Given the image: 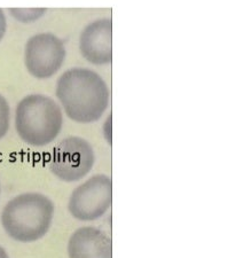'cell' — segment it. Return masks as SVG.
I'll list each match as a JSON object with an SVG mask.
<instances>
[{"instance_id":"obj_1","label":"cell","mask_w":244,"mask_h":258,"mask_svg":"<svg viewBox=\"0 0 244 258\" xmlns=\"http://www.w3.org/2000/svg\"><path fill=\"white\" fill-rule=\"evenodd\" d=\"M56 98L64 113L77 123H93L109 106V89L100 75L88 68H71L56 82Z\"/></svg>"},{"instance_id":"obj_2","label":"cell","mask_w":244,"mask_h":258,"mask_svg":"<svg viewBox=\"0 0 244 258\" xmlns=\"http://www.w3.org/2000/svg\"><path fill=\"white\" fill-rule=\"evenodd\" d=\"M54 205L40 193H23L4 208L2 224L15 241L28 243L44 238L52 225Z\"/></svg>"},{"instance_id":"obj_3","label":"cell","mask_w":244,"mask_h":258,"mask_svg":"<svg viewBox=\"0 0 244 258\" xmlns=\"http://www.w3.org/2000/svg\"><path fill=\"white\" fill-rule=\"evenodd\" d=\"M62 126L61 107L47 95L29 94L16 106V132L21 140L32 147H44L53 143Z\"/></svg>"},{"instance_id":"obj_4","label":"cell","mask_w":244,"mask_h":258,"mask_svg":"<svg viewBox=\"0 0 244 258\" xmlns=\"http://www.w3.org/2000/svg\"><path fill=\"white\" fill-rule=\"evenodd\" d=\"M113 202V182L108 176L97 174L83 182L70 195L68 209L73 218L80 222L97 220Z\"/></svg>"},{"instance_id":"obj_5","label":"cell","mask_w":244,"mask_h":258,"mask_svg":"<svg viewBox=\"0 0 244 258\" xmlns=\"http://www.w3.org/2000/svg\"><path fill=\"white\" fill-rule=\"evenodd\" d=\"M94 164V152L89 141L80 137H68L53 149L49 169L65 182L84 178Z\"/></svg>"},{"instance_id":"obj_6","label":"cell","mask_w":244,"mask_h":258,"mask_svg":"<svg viewBox=\"0 0 244 258\" xmlns=\"http://www.w3.org/2000/svg\"><path fill=\"white\" fill-rule=\"evenodd\" d=\"M63 41L51 32H41L28 39L24 47V64L28 73L46 80L59 72L65 60Z\"/></svg>"},{"instance_id":"obj_7","label":"cell","mask_w":244,"mask_h":258,"mask_svg":"<svg viewBox=\"0 0 244 258\" xmlns=\"http://www.w3.org/2000/svg\"><path fill=\"white\" fill-rule=\"evenodd\" d=\"M82 56L95 66L109 64L113 61V21L103 18L84 28L79 37Z\"/></svg>"},{"instance_id":"obj_8","label":"cell","mask_w":244,"mask_h":258,"mask_svg":"<svg viewBox=\"0 0 244 258\" xmlns=\"http://www.w3.org/2000/svg\"><path fill=\"white\" fill-rule=\"evenodd\" d=\"M69 258H113V243L105 232L97 227H80L68 242Z\"/></svg>"},{"instance_id":"obj_9","label":"cell","mask_w":244,"mask_h":258,"mask_svg":"<svg viewBox=\"0 0 244 258\" xmlns=\"http://www.w3.org/2000/svg\"><path fill=\"white\" fill-rule=\"evenodd\" d=\"M46 13L45 8H11L10 14L16 21L23 23H30L39 20Z\"/></svg>"},{"instance_id":"obj_10","label":"cell","mask_w":244,"mask_h":258,"mask_svg":"<svg viewBox=\"0 0 244 258\" xmlns=\"http://www.w3.org/2000/svg\"><path fill=\"white\" fill-rule=\"evenodd\" d=\"M11 125V109L7 100L0 94V139L7 135Z\"/></svg>"},{"instance_id":"obj_11","label":"cell","mask_w":244,"mask_h":258,"mask_svg":"<svg viewBox=\"0 0 244 258\" xmlns=\"http://www.w3.org/2000/svg\"><path fill=\"white\" fill-rule=\"evenodd\" d=\"M6 31H7L6 15H5V13H4L3 10H0V41L3 40Z\"/></svg>"},{"instance_id":"obj_12","label":"cell","mask_w":244,"mask_h":258,"mask_svg":"<svg viewBox=\"0 0 244 258\" xmlns=\"http://www.w3.org/2000/svg\"><path fill=\"white\" fill-rule=\"evenodd\" d=\"M0 258H10L7 255L6 250L2 247V245H0Z\"/></svg>"}]
</instances>
